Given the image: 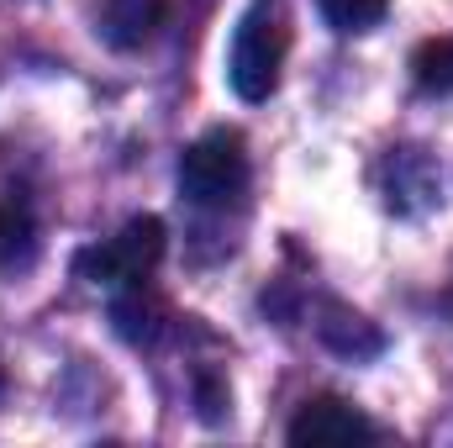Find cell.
Segmentation results:
<instances>
[{"label":"cell","instance_id":"obj_5","mask_svg":"<svg viewBox=\"0 0 453 448\" xmlns=\"http://www.w3.org/2000/svg\"><path fill=\"white\" fill-rule=\"evenodd\" d=\"M96 27H101V37L111 48L132 53V48L153 42V32L164 27V0H106Z\"/></svg>","mask_w":453,"mask_h":448},{"label":"cell","instance_id":"obj_3","mask_svg":"<svg viewBox=\"0 0 453 448\" xmlns=\"http://www.w3.org/2000/svg\"><path fill=\"white\" fill-rule=\"evenodd\" d=\"M164 243H169V232H164L158 217H132L116 237H106L101 248H90V253L80 259V269H85L96 285H137V280H148V274L158 269Z\"/></svg>","mask_w":453,"mask_h":448},{"label":"cell","instance_id":"obj_8","mask_svg":"<svg viewBox=\"0 0 453 448\" xmlns=\"http://www.w3.org/2000/svg\"><path fill=\"white\" fill-rule=\"evenodd\" d=\"M411 74H417V85L422 90H453V37H433V42H422L417 53H411Z\"/></svg>","mask_w":453,"mask_h":448},{"label":"cell","instance_id":"obj_9","mask_svg":"<svg viewBox=\"0 0 453 448\" xmlns=\"http://www.w3.org/2000/svg\"><path fill=\"white\" fill-rule=\"evenodd\" d=\"M317 11L338 27V32H374L390 11V0H317Z\"/></svg>","mask_w":453,"mask_h":448},{"label":"cell","instance_id":"obj_7","mask_svg":"<svg viewBox=\"0 0 453 448\" xmlns=\"http://www.w3.org/2000/svg\"><path fill=\"white\" fill-rule=\"evenodd\" d=\"M32 212H27V201L21 196H11V201H0V264L5 269H16V264H27L32 259Z\"/></svg>","mask_w":453,"mask_h":448},{"label":"cell","instance_id":"obj_1","mask_svg":"<svg viewBox=\"0 0 453 448\" xmlns=\"http://www.w3.org/2000/svg\"><path fill=\"white\" fill-rule=\"evenodd\" d=\"M285 53H290V16L280 0H253L232 32V53H226V85L237 90V101H269L280 90L285 74Z\"/></svg>","mask_w":453,"mask_h":448},{"label":"cell","instance_id":"obj_4","mask_svg":"<svg viewBox=\"0 0 453 448\" xmlns=\"http://www.w3.org/2000/svg\"><path fill=\"white\" fill-rule=\"evenodd\" d=\"M285 438L296 448H348V444H374V422L353 406V401H342V396H317V401H306L296 417H290V428H285Z\"/></svg>","mask_w":453,"mask_h":448},{"label":"cell","instance_id":"obj_10","mask_svg":"<svg viewBox=\"0 0 453 448\" xmlns=\"http://www.w3.org/2000/svg\"><path fill=\"white\" fill-rule=\"evenodd\" d=\"M201 406H206V417H211V422L222 417V406H226V390L211 380V375H201Z\"/></svg>","mask_w":453,"mask_h":448},{"label":"cell","instance_id":"obj_6","mask_svg":"<svg viewBox=\"0 0 453 448\" xmlns=\"http://www.w3.org/2000/svg\"><path fill=\"white\" fill-rule=\"evenodd\" d=\"M158 317H164V306H158L153 296H142V280L127 285V296L111 301V322H116V333L127 337V343H153L158 328H164Z\"/></svg>","mask_w":453,"mask_h":448},{"label":"cell","instance_id":"obj_2","mask_svg":"<svg viewBox=\"0 0 453 448\" xmlns=\"http://www.w3.org/2000/svg\"><path fill=\"white\" fill-rule=\"evenodd\" d=\"M248 185V143L237 127H211L180 153V196L196 206H232Z\"/></svg>","mask_w":453,"mask_h":448}]
</instances>
